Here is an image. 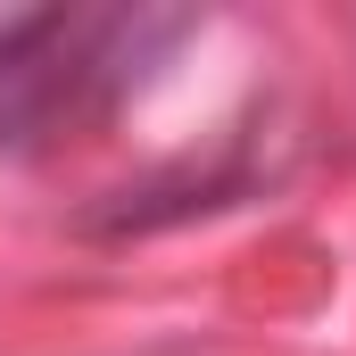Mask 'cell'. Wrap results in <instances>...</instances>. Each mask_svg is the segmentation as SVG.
<instances>
[{"label": "cell", "instance_id": "cell-1", "mask_svg": "<svg viewBox=\"0 0 356 356\" xmlns=\"http://www.w3.org/2000/svg\"><path fill=\"white\" fill-rule=\"evenodd\" d=\"M175 33H182V17H166V8L0 17V141H50L67 124L108 116Z\"/></svg>", "mask_w": 356, "mask_h": 356}]
</instances>
